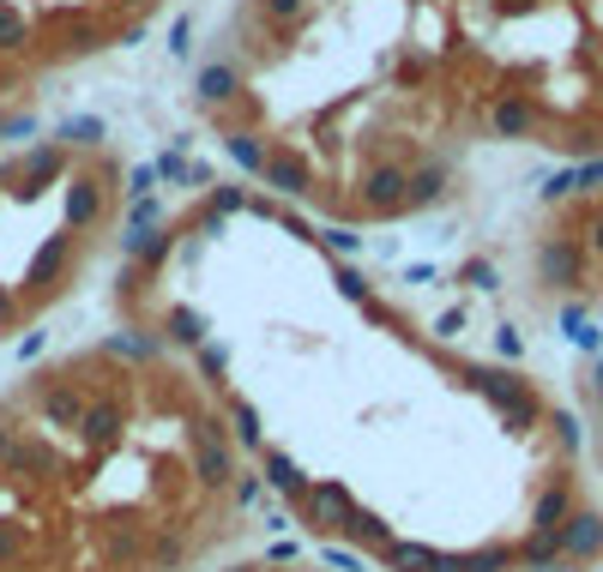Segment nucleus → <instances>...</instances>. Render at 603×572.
I'll list each match as a JSON object with an SVG mask.
<instances>
[{
	"label": "nucleus",
	"mask_w": 603,
	"mask_h": 572,
	"mask_svg": "<svg viewBox=\"0 0 603 572\" xmlns=\"http://www.w3.org/2000/svg\"><path fill=\"white\" fill-rule=\"evenodd\" d=\"M266 512L218 398L109 332L0 386V572H211Z\"/></svg>",
	"instance_id": "obj_1"
},
{
	"label": "nucleus",
	"mask_w": 603,
	"mask_h": 572,
	"mask_svg": "<svg viewBox=\"0 0 603 572\" xmlns=\"http://www.w3.org/2000/svg\"><path fill=\"white\" fill-rule=\"evenodd\" d=\"M531 265H538V284L555 289V296H574V289H586V241H579L574 229H550L538 241V253H531Z\"/></svg>",
	"instance_id": "obj_2"
},
{
	"label": "nucleus",
	"mask_w": 603,
	"mask_h": 572,
	"mask_svg": "<svg viewBox=\"0 0 603 572\" xmlns=\"http://www.w3.org/2000/svg\"><path fill=\"white\" fill-rule=\"evenodd\" d=\"M562 560H574V567L603 560V512L598 507H579L574 519L562 524Z\"/></svg>",
	"instance_id": "obj_3"
},
{
	"label": "nucleus",
	"mask_w": 603,
	"mask_h": 572,
	"mask_svg": "<svg viewBox=\"0 0 603 572\" xmlns=\"http://www.w3.org/2000/svg\"><path fill=\"white\" fill-rule=\"evenodd\" d=\"M211 572H332V567H315V560L278 548V555H236V560H223V567H211Z\"/></svg>",
	"instance_id": "obj_4"
},
{
	"label": "nucleus",
	"mask_w": 603,
	"mask_h": 572,
	"mask_svg": "<svg viewBox=\"0 0 603 572\" xmlns=\"http://www.w3.org/2000/svg\"><path fill=\"white\" fill-rule=\"evenodd\" d=\"M579 241H586V260H603V199H598V211H591V223L586 229H574Z\"/></svg>",
	"instance_id": "obj_5"
}]
</instances>
